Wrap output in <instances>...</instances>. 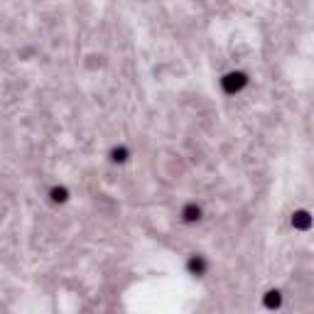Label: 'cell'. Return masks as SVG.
Segmentation results:
<instances>
[{
  "label": "cell",
  "instance_id": "obj_1",
  "mask_svg": "<svg viewBox=\"0 0 314 314\" xmlns=\"http://www.w3.org/2000/svg\"><path fill=\"white\" fill-rule=\"evenodd\" d=\"M245 83H248V74H243V72H229L221 78V88L226 93H238L240 88H245Z\"/></svg>",
  "mask_w": 314,
  "mask_h": 314
},
{
  "label": "cell",
  "instance_id": "obj_2",
  "mask_svg": "<svg viewBox=\"0 0 314 314\" xmlns=\"http://www.w3.org/2000/svg\"><path fill=\"white\" fill-rule=\"evenodd\" d=\"M201 219V209L196 206V204H187L184 209H182V221L184 224H194Z\"/></svg>",
  "mask_w": 314,
  "mask_h": 314
},
{
  "label": "cell",
  "instance_id": "obj_3",
  "mask_svg": "<svg viewBox=\"0 0 314 314\" xmlns=\"http://www.w3.org/2000/svg\"><path fill=\"white\" fill-rule=\"evenodd\" d=\"M187 268H189L192 275H204L206 273V260H204L201 255H192L189 263H187Z\"/></svg>",
  "mask_w": 314,
  "mask_h": 314
},
{
  "label": "cell",
  "instance_id": "obj_4",
  "mask_svg": "<svg viewBox=\"0 0 314 314\" xmlns=\"http://www.w3.org/2000/svg\"><path fill=\"white\" fill-rule=\"evenodd\" d=\"M263 305H265L268 310H277V307L282 305V295H280L277 290H270V292H265V297H263Z\"/></svg>",
  "mask_w": 314,
  "mask_h": 314
},
{
  "label": "cell",
  "instance_id": "obj_5",
  "mask_svg": "<svg viewBox=\"0 0 314 314\" xmlns=\"http://www.w3.org/2000/svg\"><path fill=\"white\" fill-rule=\"evenodd\" d=\"M310 224H312V219H310L307 211H297V214H292V226H295V229H310Z\"/></svg>",
  "mask_w": 314,
  "mask_h": 314
},
{
  "label": "cell",
  "instance_id": "obj_6",
  "mask_svg": "<svg viewBox=\"0 0 314 314\" xmlns=\"http://www.w3.org/2000/svg\"><path fill=\"white\" fill-rule=\"evenodd\" d=\"M49 196H52V201H54V204H64V201L69 199V192H67L64 187H52Z\"/></svg>",
  "mask_w": 314,
  "mask_h": 314
},
{
  "label": "cell",
  "instance_id": "obj_7",
  "mask_svg": "<svg viewBox=\"0 0 314 314\" xmlns=\"http://www.w3.org/2000/svg\"><path fill=\"white\" fill-rule=\"evenodd\" d=\"M128 155H130V153H128V148H123V145L111 150V159H113V162H118V164H123V162L128 159Z\"/></svg>",
  "mask_w": 314,
  "mask_h": 314
}]
</instances>
